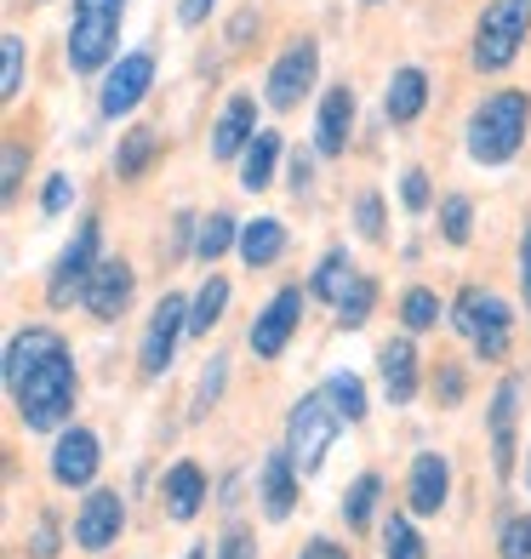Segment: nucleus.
<instances>
[{"instance_id": "nucleus-30", "label": "nucleus", "mask_w": 531, "mask_h": 559, "mask_svg": "<svg viewBox=\"0 0 531 559\" xmlns=\"http://www.w3.org/2000/svg\"><path fill=\"white\" fill-rule=\"evenodd\" d=\"M400 325L417 337V332H435L440 325V297L428 292V286H412L406 297H400Z\"/></svg>"}, {"instance_id": "nucleus-38", "label": "nucleus", "mask_w": 531, "mask_h": 559, "mask_svg": "<svg viewBox=\"0 0 531 559\" xmlns=\"http://www.w3.org/2000/svg\"><path fill=\"white\" fill-rule=\"evenodd\" d=\"M400 206H406V212H428V206H435L423 166H406V171H400Z\"/></svg>"}, {"instance_id": "nucleus-2", "label": "nucleus", "mask_w": 531, "mask_h": 559, "mask_svg": "<svg viewBox=\"0 0 531 559\" xmlns=\"http://www.w3.org/2000/svg\"><path fill=\"white\" fill-rule=\"evenodd\" d=\"M526 132H531V92H520V86L492 92L486 104L469 115V132H463L469 160L474 166H509L520 155Z\"/></svg>"}, {"instance_id": "nucleus-49", "label": "nucleus", "mask_w": 531, "mask_h": 559, "mask_svg": "<svg viewBox=\"0 0 531 559\" xmlns=\"http://www.w3.org/2000/svg\"><path fill=\"white\" fill-rule=\"evenodd\" d=\"M206 554H212V548H206V543H194V548H189V554H184V559H206Z\"/></svg>"}, {"instance_id": "nucleus-36", "label": "nucleus", "mask_w": 531, "mask_h": 559, "mask_svg": "<svg viewBox=\"0 0 531 559\" xmlns=\"http://www.w3.org/2000/svg\"><path fill=\"white\" fill-rule=\"evenodd\" d=\"M23 92V35L0 40V104H17Z\"/></svg>"}, {"instance_id": "nucleus-6", "label": "nucleus", "mask_w": 531, "mask_h": 559, "mask_svg": "<svg viewBox=\"0 0 531 559\" xmlns=\"http://www.w3.org/2000/svg\"><path fill=\"white\" fill-rule=\"evenodd\" d=\"M451 332L469 337L480 360H503V354H509V337H515L509 332V302H503L497 292L469 286L458 302H451Z\"/></svg>"}, {"instance_id": "nucleus-3", "label": "nucleus", "mask_w": 531, "mask_h": 559, "mask_svg": "<svg viewBox=\"0 0 531 559\" xmlns=\"http://www.w3.org/2000/svg\"><path fill=\"white\" fill-rule=\"evenodd\" d=\"M120 17H126V0H74V17H69V69L74 74H97L115 63Z\"/></svg>"}, {"instance_id": "nucleus-19", "label": "nucleus", "mask_w": 531, "mask_h": 559, "mask_svg": "<svg viewBox=\"0 0 531 559\" xmlns=\"http://www.w3.org/2000/svg\"><path fill=\"white\" fill-rule=\"evenodd\" d=\"M258 486H263V514L281 525L292 508H297V463L286 451H274V456H263V468H258Z\"/></svg>"}, {"instance_id": "nucleus-11", "label": "nucleus", "mask_w": 531, "mask_h": 559, "mask_svg": "<svg viewBox=\"0 0 531 559\" xmlns=\"http://www.w3.org/2000/svg\"><path fill=\"white\" fill-rule=\"evenodd\" d=\"M297 325H303V292L297 286H281L269 297V309L251 320V354H258V360H281L286 354V343L297 337Z\"/></svg>"}, {"instance_id": "nucleus-4", "label": "nucleus", "mask_w": 531, "mask_h": 559, "mask_svg": "<svg viewBox=\"0 0 531 559\" xmlns=\"http://www.w3.org/2000/svg\"><path fill=\"white\" fill-rule=\"evenodd\" d=\"M343 435V412L332 405V394H303L292 405V423H286V456L297 463V474H320L326 468V451Z\"/></svg>"}, {"instance_id": "nucleus-31", "label": "nucleus", "mask_w": 531, "mask_h": 559, "mask_svg": "<svg viewBox=\"0 0 531 559\" xmlns=\"http://www.w3.org/2000/svg\"><path fill=\"white\" fill-rule=\"evenodd\" d=\"M371 309H377V280L361 274V280L349 286V297L338 302V325H343V332H361V325L371 320Z\"/></svg>"}, {"instance_id": "nucleus-17", "label": "nucleus", "mask_w": 531, "mask_h": 559, "mask_svg": "<svg viewBox=\"0 0 531 559\" xmlns=\"http://www.w3.org/2000/svg\"><path fill=\"white\" fill-rule=\"evenodd\" d=\"M492 463L497 474L509 479L515 474V423H520V377H503L497 394H492Z\"/></svg>"}, {"instance_id": "nucleus-42", "label": "nucleus", "mask_w": 531, "mask_h": 559, "mask_svg": "<svg viewBox=\"0 0 531 559\" xmlns=\"http://www.w3.org/2000/svg\"><path fill=\"white\" fill-rule=\"evenodd\" d=\"M69 200H74V183H69L63 171H52V177H46V194H40V212H46V217H63Z\"/></svg>"}, {"instance_id": "nucleus-23", "label": "nucleus", "mask_w": 531, "mask_h": 559, "mask_svg": "<svg viewBox=\"0 0 531 559\" xmlns=\"http://www.w3.org/2000/svg\"><path fill=\"white\" fill-rule=\"evenodd\" d=\"M200 502H206V474H200V463H172V474H166V514L172 520H194Z\"/></svg>"}, {"instance_id": "nucleus-20", "label": "nucleus", "mask_w": 531, "mask_h": 559, "mask_svg": "<svg viewBox=\"0 0 531 559\" xmlns=\"http://www.w3.org/2000/svg\"><path fill=\"white\" fill-rule=\"evenodd\" d=\"M377 371H384V394L394 405H406L417 394V343L412 337H394L377 348Z\"/></svg>"}, {"instance_id": "nucleus-33", "label": "nucleus", "mask_w": 531, "mask_h": 559, "mask_svg": "<svg viewBox=\"0 0 531 559\" xmlns=\"http://www.w3.org/2000/svg\"><path fill=\"white\" fill-rule=\"evenodd\" d=\"M423 537H417V525L406 514H389L384 520V559H423Z\"/></svg>"}, {"instance_id": "nucleus-37", "label": "nucleus", "mask_w": 531, "mask_h": 559, "mask_svg": "<svg viewBox=\"0 0 531 559\" xmlns=\"http://www.w3.org/2000/svg\"><path fill=\"white\" fill-rule=\"evenodd\" d=\"M223 377H229V360L217 354V360H212L206 371H200V383H194V405H189V417H194V423H200V417H206L212 405H217V394H223Z\"/></svg>"}, {"instance_id": "nucleus-35", "label": "nucleus", "mask_w": 531, "mask_h": 559, "mask_svg": "<svg viewBox=\"0 0 531 559\" xmlns=\"http://www.w3.org/2000/svg\"><path fill=\"white\" fill-rule=\"evenodd\" d=\"M354 235L371 240V246H384L389 240V223H384V194L366 189L361 200H354Z\"/></svg>"}, {"instance_id": "nucleus-39", "label": "nucleus", "mask_w": 531, "mask_h": 559, "mask_svg": "<svg viewBox=\"0 0 531 559\" xmlns=\"http://www.w3.org/2000/svg\"><path fill=\"white\" fill-rule=\"evenodd\" d=\"M497 554H503V559H531V514H515L509 525H503Z\"/></svg>"}, {"instance_id": "nucleus-18", "label": "nucleus", "mask_w": 531, "mask_h": 559, "mask_svg": "<svg viewBox=\"0 0 531 559\" xmlns=\"http://www.w3.org/2000/svg\"><path fill=\"white\" fill-rule=\"evenodd\" d=\"M349 132H354V92L349 86H326L320 115H315V148L332 160V155L349 148Z\"/></svg>"}, {"instance_id": "nucleus-1", "label": "nucleus", "mask_w": 531, "mask_h": 559, "mask_svg": "<svg viewBox=\"0 0 531 559\" xmlns=\"http://www.w3.org/2000/svg\"><path fill=\"white\" fill-rule=\"evenodd\" d=\"M7 389H12V405H17V423L30 428V435L69 428L81 383H74V354L52 325H23L7 343Z\"/></svg>"}, {"instance_id": "nucleus-44", "label": "nucleus", "mask_w": 531, "mask_h": 559, "mask_svg": "<svg viewBox=\"0 0 531 559\" xmlns=\"http://www.w3.org/2000/svg\"><path fill=\"white\" fill-rule=\"evenodd\" d=\"M23 160H30V155H23V143L7 138V177H0V194H7V200H17V189H23Z\"/></svg>"}, {"instance_id": "nucleus-10", "label": "nucleus", "mask_w": 531, "mask_h": 559, "mask_svg": "<svg viewBox=\"0 0 531 559\" xmlns=\"http://www.w3.org/2000/svg\"><path fill=\"white\" fill-rule=\"evenodd\" d=\"M315 74H320V46L315 40H292L281 58H274V69H269V81H263V104L269 109H297L303 97L315 92Z\"/></svg>"}, {"instance_id": "nucleus-40", "label": "nucleus", "mask_w": 531, "mask_h": 559, "mask_svg": "<svg viewBox=\"0 0 531 559\" xmlns=\"http://www.w3.org/2000/svg\"><path fill=\"white\" fill-rule=\"evenodd\" d=\"M23 548H30V559H58V520H52V514H40Z\"/></svg>"}, {"instance_id": "nucleus-28", "label": "nucleus", "mask_w": 531, "mask_h": 559, "mask_svg": "<svg viewBox=\"0 0 531 559\" xmlns=\"http://www.w3.org/2000/svg\"><path fill=\"white\" fill-rule=\"evenodd\" d=\"M229 246H240V223H235L229 212L200 217V235H194V258H200V263H217Z\"/></svg>"}, {"instance_id": "nucleus-41", "label": "nucleus", "mask_w": 531, "mask_h": 559, "mask_svg": "<svg viewBox=\"0 0 531 559\" xmlns=\"http://www.w3.org/2000/svg\"><path fill=\"white\" fill-rule=\"evenodd\" d=\"M212 559H258V537H251L246 525H229L223 531V543H217V554Z\"/></svg>"}, {"instance_id": "nucleus-13", "label": "nucleus", "mask_w": 531, "mask_h": 559, "mask_svg": "<svg viewBox=\"0 0 531 559\" xmlns=\"http://www.w3.org/2000/svg\"><path fill=\"white\" fill-rule=\"evenodd\" d=\"M97 435L92 428H58V445H52V479L69 491H81L97 479Z\"/></svg>"}, {"instance_id": "nucleus-34", "label": "nucleus", "mask_w": 531, "mask_h": 559, "mask_svg": "<svg viewBox=\"0 0 531 559\" xmlns=\"http://www.w3.org/2000/svg\"><path fill=\"white\" fill-rule=\"evenodd\" d=\"M440 235H446V246H469V235H474L469 194H446V200H440Z\"/></svg>"}, {"instance_id": "nucleus-15", "label": "nucleus", "mask_w": 531, "mask_h": 559, "mask_svg": "<svg viewBox=\"0 0 531 559\" xmlns=\"http://www.w3.org/2000/svg\"><path fill=\"white\" fill-rule=\"evenodd\" d=\"M132 263L126 258H104L92 274V286H86V314L92 320H120L126 314V302H132Z\"/></svg>"}, {"instance_id": "nucleus-16", "label": "nucleus", "mask_w": 531, "mask_h": 559, "mask_svg": "<svg viewBox=\"0 0 531 559\" xmlns=\"http://www.w3.org/2000/svg\"><path fill=\"white\" fill-rule=\"evenodd\" d=\"M251 138H258V97L235 92L212 126V160H240Z\"/></svg>"}, {"instance_id": "nucleus-8", "label": "nucleus", "mask_w": 531, "mask_h": 559, "mask_svg": "<svg viewBox=\"0 0 531 559\" xmlns=\"http://www.w3.org/2000/svg\"><path fill=\"white\" fill-rule=\"evenodd\" d=\"M189 337V302L177 297V292H166L155 309H149V325H143V343H138V371L155 383V377H166L172 371V360H177V343Z\"/></svg>"}, {"instance_id": "nucleus-43", "label": "nucleus", "mask_w": 531, "mask_h": 559, "mask_svg": "<svg viewBox=\"0 0 531 559\" xmlns=\"http://www.w3.org/2000/svg\"><path fill=\"white\" fill-rule=\"evenodd\" d=\"M463 394H469L463 366H440V377H435V400H440V405H463Z\"/></svg>"}, {"instance_id": "nucleus-21", "label": "nucleus", "mask_w": 531, "mask_h": 559, "mask_svg": "<svg viewBox=\"0 0 531 559\" xmlns=\"http://www.w3.org/2000/svg\"><path fill=\"white\" fill-rule=\"evenodd\" d=\"M423 109H428V74H423L417 63L394 69V74H389V97H384V115H389L394 126H412V120H417Z\"/></svg>"}, {"instance_id": "nucleus-27", "label": "nucleus", "mask_w": 531, "mask_h": 559, "mask_svg": "<svg viewBox=\"0 0 531 559\" xmlns=\"http://www.w3.org/2000/svg\"><path fill=\"white\" fill-rule=\"evenodd\" d=\"M229 292H235V286H229L223 274H212L206 286L194 292V302H189V337H206L212 325L223 320V309H229Z\"/></svg>"}, {"instance_id": "nucleus-22", "label": "nucleus", "mask_w": 531, "mask_h": 559, "mask_svg": "<svg viewBox=\"0 0 531 559\" xmlns=\"http://www.w3.org/2000/svg\"><path fill=\"white\" fill-rule=\"evenodd\" d=\"M240 263L246 269H269V263H281V251H286V223L281 217H251L240 223Z\"/></svg>"}, {"instance_id": "nucleus-25", "label": "nucleus", "mask_w": 531, "mask_h": 559, "mask_svg": "<svg viewBox=\"0 0 531 559\" xmlns=\"http://www.w3.org/2000/svg\"><path fill=\"white\" fill-rule=\"evenodd\" d=\"M354 280H361V274H354L349 251L338 246V251H326V258L315 263V274H309V297H320V302H332V309H338V302L349 297Z\"/></svg>"}, {"instance_id": "nucleus-45", "label": "nucleus", "mask_w": 531, "mask_h": 559, "mask_svg": "<svg viewBox=\"0 0 531 559\" xmlns=\"http://www.w3.org/2000/svg\"><path fill=\"white\" fill-rule=\"evenodd\" d=\"M212 7H217V0H177V23H184V29H194V23L212 17Z\"/></svg>"}, {"instance_id": "nucleus-26", "label": "nucleus", "mask_w": 531, "mask_h": 559, "mask_svg": "<svg viewBox=\"0 0 531 559\" xmlns=\"http://www.w3.org/2000/svg\"><path fill=\"white\" fill-rule=\"evenodd\" d=\"M155 155H161V132L155 126H132L115 148V177H143L149 166H155Z\"/></svg>"}, {"instance_id": "nucleus-47", "label": "nucleus", "mask_w": 531, "mask_h": 559, "mask_svg": "<svg viewBox=\"0 0 531 559\" xmlns=\"http://www.w3.org/2000/svg\"><path fill=\"white\" fill-rule=\"evenodd\" d=\"M309 183H315V160L309 155H292V194H303Z\"/></svg>"}, {"instance_id": "nucleus-9", "label": "nucleus", "mask_w": 531, "mask_h": 559, "mask_svg": "<svg viewBox=\"0 0 531 559\" xmlns=\"http://www.w3.org/2000/svg\"><path fill=\"white\" fill-rule=\"evenodd\" d=\"M149 86H155V52L149 46H138V52H120L109 69H104V86H97V115L104 120H120V115H132Z\"/></svg>"}, {"instance_id": "nucleus-12", "label": "nucleus", "mask_w": 531, "mask_h": 559, "mask_svg": "<svg viewBox=\"0 0 531 559\" xmlns=\"http://www.w3.org/2000/svg\"><path fill=\"white\" fill-rule=\"evenodd\" d=\"M120 531H126V502H120V491H92L81 508H74V543H81L86 554L120 543Z\"/></svg>"}, {"instance_id": "nucleus-29", "label": "nucleus", "mask_w": 531, "mask_h": 559, "mask_svg": "<svg viewBox=\"0 0 531 559\" xmlns=\"http://www.w3.org/2000/svg\"><path fill=\"white\" fill-rule=\"evenodd\" d=\"M377 497H384V479H377V474H361V479H354V486L343 491V525H349V531H366L371 514H377Z\"/></svg>"}, {"instance_id": "nucleus-14", "label": "nucleus", "mask_w": 531, "mask_h": 559, "mask_svg": "<svg viewBox=\"0 0 531 559\" xmlns=\"http://www.w3.org/2000/svg\"><path fill=\"white\" fill-rule=\"evenodd\" d=\"M451 497V463L440 451H417V463H412V479H406V508L423 520H435L440 508Z\"/></svg>"}, {"instance_id": "nucleus-7", "label": "nucleus", "mask_w": 531, "mask_h": 559, "mask_svg": "<svg viewBox=\"0 0 531 559\" xmlns=\"http://www.w3.org/2000/svg\"><path fill=\"white\" fill-rule=\"evenodd\" d=\"M97 240H104V223H97L92 212L81 217V228H74V240L58 251V263L52 274H46V302L52 309H69V302H86V286H92V274H97Z\"/></svg>"}, {"instance_id": "nucleus-5", "label": "nucleus", "mask_w": 531, "mask_h": 559, "mask_svg": "<svg viewBox=\"0 0 531 559\" xmlns=\"http://www.w3.org/2000/svg\"><path fill=\"white\" fill-rule=\"evenodd\" d=\"M531 35V0H492L486 12H480L474 23V69L480 74H503L515 58H520V46Z\"/></svg>"}, {"instance_id": "nucleus-48", "label": "nucleus", "mask_w": 531, "mask_h": 559, "mask_svg": "<svg viewBox=\"0 0 531 559\" xmlns=\"http://www.w3.org/2000/svg\"><path fill=\"white\" fill-rule=\"evenodd\" d=\"M520 297L531 302V228H526V240H520Z\"/></svg>"}, {"instance_id": "nucleus-24", "label": "nucleus", "mask_w": 531, "mask_h": 559, "mask_svg": "<svg viewBox=\"0 0 531 559\" xmlns=\"http://www.w3.org/2000/svg\"><path fill=\"white\" fill-rule=\"evenodd\" d=\"M274 166H281V132H258L246 143V155H240V189L246 194H258L274 183Z\"/></svg>"}, {"instance_id": "nucleus-32", "label": "nucleus", "mask_w": 531, "mask_h": 559, "mask_svg": "<svg viewBox=\"0 0 531 559\" xmlns=\"http://www.w3.org/2000/svg\"><path fill=\"white\" fill-rule=\"evenodd\" d=\"M326 394H332V405L343 412V423H366V383L354 371H332L326 377Z\"/></svg>"}, {"instance_id": "nucleus-50", "label": "nucleus", "mask_w": 531, "mask_h": 559, "mask_svg": "<svg viewBox=\"0 0 531 559\" xmlns=\"http://www.w3.org/2000/svg\"><path fill=\"white\" fill-rule=\"evenodd\" d=\"M526 486H531V468H526Z\"/></svg>"}, {"instance_id": "nucleus-46", "label": "nucleus", "mask_w": 531, "mask_h": 559, "mask_svg": "<svg viewBox=\"0 0 531 559\" xmlns=\"http://www.w3.org/2000/svg\"><path fill=\"white\" fill-rule=\"evenodd\" d=\"M297 559H349V548H338L332 537H315V543H309V548H303Z\"/></svg>"}]
</instances>
